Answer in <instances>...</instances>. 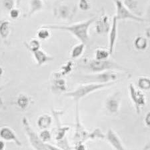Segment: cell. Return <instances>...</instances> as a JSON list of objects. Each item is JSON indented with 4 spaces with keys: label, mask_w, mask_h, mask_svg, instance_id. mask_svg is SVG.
<instances>
[{
    "label": "cell",
    "mask_w": 150,
    "mask_h": 150,
    "mask_svg": "<svg viewBox=\"0 0 150 150\" xmlns=\"http://www.w3.org/2000/svg\"><path fill=\"white\" fill-rule=\"evenodd\" d=\"M130 94H131V98L134 101L135 106L139 112V108H142L146 103V99L145 96L139 90L135 89L132 85H130Z\"/></svg>",
    "instance_id": "cell-11"
},
{
    "label": "cell",
    "mask_w": 150,
    "mask_h": 150,
    "mask_svg": "<svg viewBox=\"0 0 150 150\" xmlns=\"http://www.w3.org/2000/svg\"><path fill=\"white\" fill-rule=\"evenodd\" d=\"M19 16H20V11L18 8H13L11 9L10 11H9V16L10 18L13 19H18Z\"/></svg>",
    "instance_id": "cell-32"
},
{
    "label": "cell",
    "mask_w": 150,
    "mask_h": 150,
    "mask_svg": "<svg viewBox=\"0 0 150 150\" xmlns=\"http://www.w3.org/2000/svg\"><path fill=\"white\" fill-rule=\"evenodd\" d=\"M11 31V25L8 20L0 21V36L3 40H7Z\"/></svg>",
    "instance_id": "cell-15"
},
{
    "label": "cell",
    "mask_w": 150,
    "mask_h": 150,
    "mask_svg": "<svg viewBox=\"0 0 150 150\" xmlns=\"http://www.w3.org/2000/svg\"><path fill=\"white\" fill-rule=\"evenodd\" d=\"M32 54L38 66H42L43 64L49 62H52L54 59V57L48 55L46 52L40 49L33 52Z\"/></svg>",
    "instance_id": "cell-12"
},
{
    "label": "cell",
    "mask_w": 150,
    "mask_h": 150,
    "mask_svg": "<svg viewBox=\"0 0 150 150\" xmlns=\"http://www.w3.org/2000/svg\"><path fill=\"white\" fill-rule=\"evenodd\" d=\"M62 75L58 73V75H54V79L53 81V86L56 91H65L67 89L66 80L62 77Z\"/></svg>",
    "instance_id": "cell-14"
},
{
    "label": "cell",
    "mask_w": 150,
    "mask_h": 150,
    "mask_svg": "<svg viewBox=\"0 0 150 150\" xmlns=\"http://www.w3.org/2000/svg\"><path fill=\"white\" fill-rule=\"evenodd\" d=\"M22 125L25 130V132L28 137L31 147L37 150H58L61 149L58 146H55L49 144L48 143L43 142L37 133L32 129L31 125L29 123L28 119L26 117H23L21 120Z\"/></svg>",
    "instance_id": "cell-2"
},
{
    "label": "cell",
    "mask_w": 150,
    "mask_h": 150,
    "mask_svg": "<svg viewBox=\"0 0 150 150\" xmlns=\"http://www.w3.org/2000/svg\"><path fill=\"white\" fill-rule=\"evenodd\" d=\"M3 72H4L3 68H2L1 67H0V76H1L2 74H3Z\"/></svg>",
    "instance_id": "cell-37"
},
{
    "label": "cell",
    "mask_w": 150,
    "mask_h": 150,
    "mask_svg": "<svg viewBox=\"0 0 150 150\" xmlns=\"http://www.w3.org/2000/svg\"><path fill=\"white\" fill-rule=\"evenodd\" d=\"M107 139L110 142V144L112 145L113 148L115 149H123V145L121 142L119 137L113 131L112 129H110L107 133Z\"/></svg>",
    "instance_id": "cell-13"
},
{
    "label": "cell",
    "mask_w": 150,
    "mask_h": 150,
    "mask_svg": "<svg viewBox=\"0 0 150 150\" xmlns=\"http://www.w3.org/2000/svg\"><path fill=\"white\" fill-rule=\"evenodd\" d=\"M111 55L110 51L104 49H98L96 51V59L97 60H105L108 59Z\"/></svg>",
    "instance_id": "cell-23"
},
{
    "label": "cell",
    "mask_w": 150,
    "mask_h": 150,
    "mask_svg": "<svg viewBox=\"0 0 150 150\" xmlns=\"http://www.w3.org/2000/svg\"><path fill=\"white\" fill-rule=\"evenodd\" d=\"M117 74L114 71H112L111 70L100 72V74H96L93 76H89L87 77L88 79V81L92 82V83H110V81H114L117 79Z\"/></svg>",
    "instance_id": "cell-6"
},
{
    "label": "cell",
    "mask_w": 150,
    "mask_h": 150,
    "mask_svg": "<svg viewBox=\"0 0 150 150\" xmlns=\"http://www.w3.org/2000/svg\"><path fill=\"white\" fill-rule=\"evenodd\" d=\"M145 121H146V124L148 125L149 127H150V112L147 115L146 118V120H145Z\"/></svg>",
    "instance_id": "cell-35"
},
{
    "label": "cell",
    "mask_w": 150,
    "mask_h": 150,
    "mask_svg": "<svg viewBox=\"0 0 150 150\" xmlns=\"http://www.w3.org/2000/svg\"><path fill=\"white\" fill-rule=\"evenodd\" d=\"M0 138L7 142H13L18 146H22V143L17 136L15 132L11 128L5 126L0 129Z\"/></svg>",
    "instance_id": "cell-7"
},
{
    "label": "cell",
    "mask_w": 150,
    "mask_h": 150,
    "mask_svg": "<svg viewBox=\"0 0 150 150\" xmlns=\"http://www.w3.org/2000/svg\"><path fill=\"white\" fill-rule=\"evenodd\" d=\"M138 86L143 90H148L150 89V79L147 77H141L139 79Z\"/></svg>",
    "instance_id": "cell-26"
},
{
    "label": "cell",
    "mask_w": 150,
    "mask_h": 150,
    "mask_svg": "<svg viewBox=\"0 0 150 150\" xmlns=\"http://www.w3.org/2000/svg\"><path fill=\"white\" fill-rule=\"evenodd\" d=\"M89 68L93 72L100 73V72L107 71V70L120 69L121 67L115 63L109 61L108 59L97 60L95 59L89 64Z\"/></svg>",
    "instance_id": "cell-5"
},
{
    "label": "cell",
    "mask_w": 150,
    "mask_h": 150,
    "mask_svg": "<svg viewBox=\"0 0 150 150\" xmlns=\"http://www.w3.org/2000/svg\"><path fill=\"white\" fill-rule=\"evenodd\" d=\"M37 123L41 129H48L52 123V117L47 114H43L38 118Z\"/></svg>",
    "instance_id": "cell-16"
},
{
    "label": "cell",
    "mask_w": 150,
    "mask_h": 150,
    "mask_svg": "<svg viewBox=\"0 0 150 150\" xmlns=\"http://www.w3.org/2000/svg\"><path fill=\"white\" fill-rule=\"evenodd\" d=\"M2 107H3V101H2L1 98H0V109H1Z\"/></svg>",
    "instance_id": "cell-36"
},
{
    "label": "cell",
    "mask_w": 150,
    "mask_h": 150,
    "mask_svg": "<svg viewBox=\"0 0 150 150\" xmlns=\"http://www.w3.org/2000/svg\"><path fill=\"white\" fill-rule=\"evenodd\" d=\"M40 137L41 138V139L42 140L43 142H44L45 143H47L50 142L52 140V135L51 132L47 130V129H43L42 132L40 133Z\"/></svg>",
    "instance_id": "cell-27"
},
{
    "label": "cell",
    "mask_w": 150,
    "mask_h": 150,
    "mask_svg": "<svg viewBox=\"0 0 150 150\" xmlns=\"http://www.w3.org/2000/svg\"><path fill=\"white\" fill-rule=\"evenodd\" d=\"M113 82L106 83H90L87 85L79 86L76 90L71 92H67L65 93V96L69 98H73L75 101H78L80 99L87 96L91 93L94 92L97 90L105 88L106 86H109L110 85H112Z\"/></svg>",
    "instance_id": "cell-3"
},
{
    "label": "cell",
    "mask_w": 150,
    "mask_h": 150,
    "mask_svg": "<svg viewBox=\"0 0 150 150\" xmlns=\"http://www.w3.org/2000/svg\"><path fill=\"white\" fill-rule=\"evenodd\" d=\"M96 18H92L88 20L82 21L77 23L72 24L69 25H43V27L49 28L50 30H58L62 31H68L72 35H74L77 40L80 41V42L87 44L89 40V29L91 24L96 21Z\"/></svg>",
    "instance_id": "cell-1"
},
{
    "label": "cell",
    "mask_w": 150,
    "mask_h": 150,
    "mask_svg": "<svg viewBox=\"0 0 150 150\" xmlns=\"http://www.w3.org/2000/svg\"><path fill=\"white\" fill-rule=\"evenodd\" d=\"M6 148V144L4 139H0V150H3Z\"/></svg>",
    "instance_id": "cell-33"
},
{
    "label": "cell",
    "mask_w": 150,
    "mask_h": 150,
    "mask_svg": "<svg viewBox=\"0 0 150 150\" xmlns=\"http://www.w3.org/2000/svg\"><path fill=\"white\" fill-rule=\"evenodd\" d=\"M117 19L114 16L113 19V22L112 27L110 30V35H109V51L110 54H112L114 49V46L117 38Z\"/></svg>",
    "instance_id": "cell-10"
},
{
    "label": "cell",
    "mask_w": 150,
    "mask_h": 150,
    "mask_svg": "<svg viewBox=\"0 0 150 150\" xmlns=\"http://www.w3.org/2000/svg\"><path fill=\"white\" fill-rule=\"evenodd\" d=\"M24 45L31 53L40 50L41 47L40 41L37 39H32L28 42H24Z\"/></svg>",
    "instance_id": "cell-21"
},
{
    "label": "cell",
    "mask_w": 150,
    "mask_h": 150,
    "mask_svg": "<svg viewBox=\"0 0 150 150\" xmlns=\"http://www.w3.org/2000/svg\"><path fill=\"white\" fill-rule=\"evenodd\" d=\"M3 4L4 8L9 11L15 8V1H14V0H4Z\"/></svg>",
    "instance_id": "cell-31"
},
{
    "label": "cell",
    "mask_w": 150,
    "mask_h": 150,
    "mask_svg": "<svg viewBox=\"0 0 150 150\" xmlns=\"http://www.w3.org/2000/svg\"><path fill=\"white\" fill-rule=\"evenodd\" d=\"M134 45L137 50H145L147 45L146 39L143 37H137L134 41Z\"/></svg>",
    "instance_id": "cell-24"
},
{
    "label": "cell",
    "mask_w": 150,
    "mask_h": 150,
    "mask_svg": "<svg viewBox=\"0 0 150 150\" xmlns=\"http://www.w3.org/2000/svg\"><path fill=\"white\" fill-rule=\"evenodd\" d=\"M72 67H73V65H72V63L71 62H68L63 65L61 67V71H60L59 73L62 75V76H66V75L68 74L71 71Z\"/></svg>",
    "instance_id": "cell-28"
},
{
    "label": "cell",
    "mask_w": 150,
    "mask_h": 150,
    "mask_svg": "<svg viewBox=\"0 0 150 150\" xmlns=\"http://www.w3.org/2000/svg\"><path fill=\"white\" fill-rule=\"evenodd\" d=\"M123 3L130 11L135 10V9L137 8V2L135 0H125Z\"/></svg>",
    "instance_id": "cell-30"
},
{
    "label": "cell",
    "mask_w": 150,
    "mask_h": 150,
    "mask_svg": "<svg viewBox=\"0 0 150 150\" xmlns=\"http://www.w3.org/2000/svg\"><path fill=\"white\" fill-rule=\"evenodd\" d=\"M110 28L108 16L103 15L96 21V30L99 34H105L108 33Z\"/></svg>",
    "instance_id": "cell-9"
},
{
    "label": "cell",
    "mask_w": 150,
    "mask_h": 150,
    "mask_svg": "<svg viewBox=\"0 0 150 150\" xmlns=\"http://www.w3.org/2000/svg\"><path fill=\"white\" fill-rule=\"evenodd\" d=\"M17 104L21 110H25L30 104V98L25 94H20L17 98Z\"/></svg>",
    "instance_id": "cell-20"
},
{
    "label": "cell",
    "mask_w": 150,
    "mask_h": 150,
    "mask_svg": "<svg viewBox=\"0 0 150 150\" xmlns=\"http://www.w3.org/2000/svg\"><path fill=\"white\" fill-rule=\"evenodd\" d=\"M4 89V86H0V91H1L2 89Z\"/></svg>",
    "instance_id": "cell-38"
},
{
    "label": "cell",
    "mask_w": 150,
    "mask_h": 150,
    "mask_svg": "<svg viewBox=\"0 0 150 150\" xmlns=\"http://www.w3.org/2000/svg\"><path fill=\"white\" fill-rule=\"evenodd\" d=\"M106 107L111 113H116L119 108V102L116 97H111L108 100L106 103Z\"/></svg>",
    "instance_id": "cell-18"
},
{
    "label": "cell",
    "mask_w": 150,
    "mask_h": 150,
    "mask_svg": "<svg viewBox=\"0 0 150 150\" xmlns=\"http://www.w3.org/2000/svg\"><path fill=\"white\" fill-rule=\"evenodd\" d=\"M69 129V127H59L57 128L56 135H55V139L56 141H60V140L65 138V135H66V132L68 131Z\"/></svg>",
    "instance_id": "cell-25"
},
{
    "label": "cell",
    "mask_w": 150,
    "mask_h": 150,
    "mask_svg": "<svg viewBox=\"0 0 150 150\" xmlns=\"http://www.w3.org/2000/svg\"><path fill=\"white\" fill-rule=\"evenodd\" d=\"M75 148L76 149H86V146H83V144H82L81 143H79V144H77V146L75 147Z\"/></svg>",
    "instance_id": "cell-34"
},
{
    "label": "cell",
    "mask_w": 150,
    "mask_h": 150,
    "mask_svg": "<svg viewBox=\"0 0 150 150\" xmlns=\"http://www.w3.org/2000/svg\"><path fill=\"white\" fill-rule=\"evenodd\" d=\"M85 45L83 43H80L79 44H77L72 48L71 51V59H77L81 56L83 54L85 49Z\"/></svg>",
    "instance_id": "cell-19"
},
{
    "label": "cell",
    "mask_w": 150,
    "mask_h": 150,
    "mask_svg": "<svg viewBox=\"0 0 150 150\" xmlns=\"http://www.w3.org/2000/svg\"><path fill=\"white\" fill-rule=\"evenodd\" d=\"M113 1H114L115 5L116 11H117L115 17L117 19V20L129 19L137 21H144V19L141 18H139V17L134 15V13H132L122 0H113Z\"/></svg>",
    "instance_id": "cell-4"
},
{
    "label": "cell",
    "mask_w": 150,
    "mask_h": 150,
    "mask_svg": "<svg viewBox=\"0 0 150 150\" xmlns=\"http://www.w3.org/2000/svg\"><path fill=\"white\" fill-rule=\"evenodd\" d=\"M43 3L42 0H30V10L27 14L28 17H31L37 12L42 10Z\"/></svg>",
    "instance_id": "cell-17"
},
{
    "label": "cell",
    "mask_w": 150,
    "mask_h": 150,
    "mask_svg": "<svg viewBox=\"0 0 150 150\" xmlns=\"http://www.w3.org/2000/svg\"><path fill=\"white\" fill-rule=\"evenodd\" d=\"M79 8L82 11H88L91 8V4L89 0H79Z\"/></svg>",
    "instance_id": "cell-29"
},
{
    "label": "cell",
    "mask_w": 150,
    "mask_h": 150,
    "mask_svg": "<svg viewBox=\"0 0 150 150\" xmlns=\"http://www.w3.org/2000/svg\"><path fill=\"white\" fill-rule=\"evenodd\" d=\"M37 35L39 40H46L49 39L51 36V31L49 28H45L42 26V28L39 29L37 32Z\"/></svg>",
    "instance_id": "cell-22"
},
{
    "label": "cell",
    "mask_w": 150,
    "mask_h": 150,
    "mask_svg": "<svg viewBox=\"0 0 150 150\" xmlns=\"http://www.w3.org/2000/svg\"><path fill=\"white\" fill-rule=\"evenodd\" d=\"M72 13H73V11L71 8L66 4L59 5L54 10L55 16L63 20L69 19L72 17Z\"/></svg>",
    "instance_id": "cell-8"
}]
</instances>
